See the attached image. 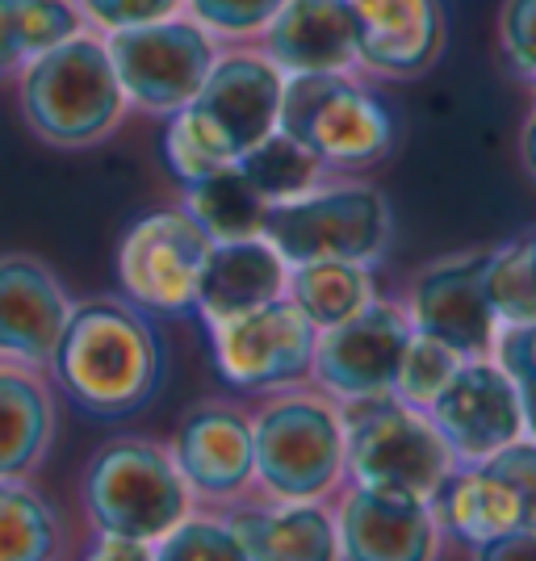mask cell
Instances as JSON below:
<instances>
[{
    "instance_id": "9a60e30c",
    "label": "cell",
    "mask_w": 536,
    "mask_h": 561,
    "mask_svg": "<svg viewBox=\"0 0 536 561\" xmlns=\"http://www.w3.org/2000/svg\"><path fill=\"white\" fill-rule=\"evenodd\" d=\"M340 558L352 561H427L441 540V515L432 499L381 486H356L335 515Z\"/></svg>"
},
{
    "instance_id": "ac0fdd59",
    "label": "cell",
    "mask_w": 536,
    "mask_h": 561,
    "mask_svg": "<svg viewBox=\"0 0 536 561\" xmlns=\"http://www.w3.org/2000/svg\"><path fill=\"white\" fill-rule=\"evenodd\" d=\"M361 68L415 80L444 50V0H349Z\"/></svg>"
},
{
    "instance_id": "2e32d148",
    "label": "cell",
    "mask_w": 536,
    "mask_h": 561,
    "mask_svg": "<svg viewBox=\"0 0 536 561\" xmlns=\"http://www.w3.org/2000/svg\"><path fill=\"white\" fill-rule=\"evenodd\" d=\"M68 289L34 256H0V360L50 369L71 314Z\"/></svg>"
},
{
    "instance_id": "30bf717a",
    "label": "cell",
    "mask_w": 536,
    "mask_h": 561,
    "mask_svg": "<svg viewBox=\"0 0 536 561\" xmlns=\"http://www.w3.org/2000/svg\"><path fill=\"white\" fill-rule=\"evenodd\" d=\"M315 340H319V328L294 306V298H277L248 314L210 323L218 377L248 394L298 386L310 374Z\"/></svg>"
},
{
    "instance_id": "3957f363",
    "label": "cell",
    "mask_w": 536,
    "mask_h": 561,
    "mask_svg": "<svg viewBox=\"0 0 536 561\" xmlns=\"http://www.w3.org/2000/svg\"><path fill=\"white\" fill-rule=\"evenodd\" d=\"M260 234L277 248L289 268L310 260H352L374 268L390 248L395 214L381 188L361 181H319L298 197L269 206Z\"/></svg>"
},
{
    "instance_id": "f546056e",
    "label": "cell",
    "mask_w": 536,
    "mask_h": 561,
    "mask_svg": "<svg viewBox=\"0 0 536 561\" xmlns=\"http://www.w3.org/2000/svg\"><path fill=\"white\" fill-rule=\"evenodd\" d=\"M163 160L172 168V176L189 185V181H202L210 172L235 164V156L214 139V130L193 114V110H176L168 114V130H163Z\"/></svg>"
},
{
    "instance_id": "d6a6232c",
    "label": "cell",
    "mask_w": 536,
    "mask_h": 561,
    "mask_svg": "<svg viewBox=\"0 0 536 561\" xmlns=\"http://www.w3.org/2000/svg\"><path fill=\"white\" fill-rule=\"evenodd\" d=\"M285 0H185L189 18L218 38H252L277 18Z\"/></svg>"
},
{
    "instance_id": "ba28073f",
    "label": "cell",
    "mask_w": 536,
    "mask_h": 561,
    "mask_svg": "<svg viewBox=\"0 0 536 561\" xmlns=\"http://www.w3.org/2000/svg\"><path fill=\"white\" fill-rule=\"evenodd\" d=\"M105 50L114 59L126 105L163 117L185 110L218 59L210 30H202L193 18H160L110 30Z\"/></svg>"
},
{
    "instance_id": "6da1fadb",
    "label": "cell",
    "mask_w": 536,
    "mask_h": 561,
    "mask_svg": "<svg viewBox=\"0 0 536 561\" xmlns=\"http://www.w3.org/2000/svg\"><path fill=\"white\" fill-rule=\"evenodd\" d=\"M50 374L76 411L101 423L130 420L156 402L163 386L160 335L135 302H76L50 356Z\"/></svg>"
},
{
    "instance_id": "836d02e7",
    "label": "cell",
    "mask_w": 536,
    "mask_h": 561,
    "mask_svg": "<svg viewBox=\"0 0 536 561\" xmlns=\"http://www.w3.org/2000/svg\"><path fill=\"white\" fill-rule=\"evenodd\" d=\"M499 365L512 377L515 394H520V411H524V432L536 440V323L524 328L499 331Z\"/></svg>"
},
{
    "instance_id": "9c48e42d",
    "label": "cell",
    "mask_w": 536,
    "mask_h": 561,
    "mask_svg": "<svg viewBox=\"0 0 536 561\" xmlns=\"http://www.w3.org/2000/svg\"><path fill=\"white\" fill-rule=\"evenodd\" d=\"M210 248L214 239L189 218L185 206L142 214L117 248V280L139 310L189 319L197 314V285Z\"/></svg>"
},
{
    "instance_id": "5bb4252c",
    "label": "cell",
    "mask_w": 536,
    "mask_h": 561,
    "mask_svg": "<svg viewBox=\"0 0 536 561\" xmlns=\"http://www.w3.org/2000/svg\"><path fill=\"white\" fill-rule=\"evenodd\" d=\"M285 71L260 50H227L214 59L206 84L189 101V110L214 130V139L235 160L277 130Z\"/></svg>"
},
{
    "instance_id": "cb8c5ba5",
    "label": "cell",
    "mask_w": 536,
    "mask_h": 561,
    "mask_svg": "<svg viewBox=\"0 0 536 561\" xmlns=\"http://www.w3.org/2000/svg\"><path fill=\"white\" fill-rule=\"evenodd\" d=\"M285 298L303 310L315 328H335L349 314L365 310L374 302V277L369 264H352V260H310V264H294L289 280H285Z\"/></svg>"
},
{
    "instance_id": "603a6c76",
    "label": "cell",
    "mask_w": 536,
    "mask_h": 561,
    "mask_svg": "<svg viewBox=\"0 0 536 561\" xmlns=\"http://www.w3.org/2000/svg\"><path fill=\"white\" fill-rule=\"evenodd\" d=\"M55 440V402L43 377L0 360V478H25Z\"/></svg>"
},
{
    "instance_id": "8992f818",
    "label": "cell",
    "mask_w": 536,
    "mask_h": 561,
    "mask_svg": "<svg viewBox=\"0 0 536 561\" xmlns=\"http://www.w3.org/2000/svg\"><path fill=\"white\" fill-rule=\"evenodd\" d=\"M277 126L306 142L327 168H369L395 147V117L349 71L285 76Z\"/></svg>"
},
{
    "instance_id": "ab89813d",
    "label": "cell",
    "mask_w": 536,
    "mask_h": 561,
    "mask_svg": "<svg viewBox=\"0 0 536 561\" xmlns=\"http://www.w3.org/2000/svg\"><path fill=\"white\" fill-rule=\"evenodd\" d=\"M520 151H524V164H528V172L536 176V114L528 117V126H524V142H520Z\"/></svg>"
},
{
    "instance_id": "1f68e13d",
    "label": "cell",
    "mask_w": 536,
    "mask_h": 561,
    "mask_svg": "<svg viewBox=\"0 0 536 561\" xmlns=\"http://www.w3.org/2000/svg\"><path fill=\"white\" fill-rule=\"evenodd\" d=\"M156 558L160 561H239L243 549L235 540L227 519L214 515H185L172 533L156 540Z\"/></svg>"
},
{
    "instance_id": "83f0119b",
    "label": "cell",
    "mask_w": 536,
    "mask_h": 561,
    "mask_svg": "<svg viewBox=\"0 0 536 561\" xmlns=\"http://www.w3.org/2000/svg\"><path fill=\"white\" fill-rule=\"evenodd\" d=\"M59 549V524L43 494L0 478V561H47Z\"/></svg>"
},
{
    "instance_id": "4fadbf2b",
    "label": "cell",
    "mask_w": 536,
    "mask_h": 561,
    "mask_svg": "<svg viewBox=\"0 0 536 561\" xmlns=\"http://www.w3.org/2000/svg\"><path fill=\"white\" fill-rule=\"evenodd\" d=\"M487 256L466 252L427 264L411 285V328L461 356H490L499 344V319L487 294Z\"/></svg>"
},
{
    "instance_id": "7402d4cb",
    "label": "cell",
    "mask_w": 536,
    "mask_h": 561,
    "mask_svg": "<svg viewBox=\"0 0 536 561\" xmlns=\"http://www.w3.org/2000/svg\"><path fill=\"white\" fill-rule=\"evenodd\" d=\"M243 558L252 561H331L340 558L335 519L310 503H285V507H248L227 515Z\"/></svg>"
},
{
    "instance_id": "f1b7e54d",
    "label": "cell",
    "mask_w": 536,
    "mask_h": 561,
    "mask_svg": "<svg viewBox=\"0 0 536 561\" xmlns=\"http://www.w3.org/2000/svg\"><path fill=\"white\" fill-rule=\"evenodd\" d=\"M487 294L499 328L536 323V234L512 239L487 256Z\"/></svg>"
},
{
    "instance_id": "484cf974",
    "label": "cell",
    "mask_w": 536,
    "mask_h": 561,
    "mask_svg": "<svg viewBox=\"0 0 536 561\" xmlns=\"http://www.w3.org/2000/svg\"><path fill=\"white\" fill-rule=\"evenodd\" d=\"M71 34H80V9L71 0H0V76L22 71Z\"/></svg>"
},
{
    "instance_id": "5b68a950",
    "label": "cell",
    "mask_w": 536,
    "mask_h": 561,
    "mask_svg": "<svg viewBox=\"0 0 536 561\" xmlns=\"http://www.w3.org/2000/svg\"><path fill=\"white\" fill-rule=\"evenodd\" d=\"M256 482L277 503H310L327 499L344 478L349 436H344V411L323 394H289L273 398L256 420Z\"/></svg>"
},
{
    "instance_id": "277c9868",
    "label": "cell",
    "mask_w": 536,
    "mask_h": 561,
    "mask_svg": "<svg viewBox=\"0 0 536 561\" xmlns=\"http://www.w3.org/2000/svg\"><path fill=\"white\" fill-rule=\"evenodd\" d=\"M340 411L349 436L344 473L356 486L436 499L444 478L457 469V457L444 445L441 427L420 407H407L395 394H377L344 402Z\"/></svg>"
},
{
    "instance_id": "8fae6325",
    "label": "cell",
    "mask_w": 536,
    "mask_h": 561,
    "mask_svg": "<svg viewBox=\"0 0 536 561\" xmlns=\"http://www.w3.org/2000/svg\"><path fill=\"white\" fill-rule=\"evenodd\" d=\"M411 335H415L411 314L374 298L344 323L319 331L310 377L340 402L395 394L398 365H402Z\"/></svg>"
},
{
    "instance_id": "d4e9b609",
    "label": "cell",
    "mask_w": 536,
    "mask_h": 561,
    "mask_svg": "<svg viewBox=\"0 0 536 561\" xmlns=\"http://www.w3.org/2000/svg\"><path fill=\"white\" fill-rule=\"evenodd\" d=\"M185 214L202 231L210 234L214 243H223V239L260 234L264 214H269V202H264L256 188H252V181L239 172V164H231V168H223V172L202 176V181H189Z\"/></svg>"
},
{
    "instance_id": "44dd1931",
    "label": "cell",
    "mask_w": 536,
    "mask_h": 561,
    "mask_svg": "<svg viewBox=\"0 0 536 561\" xmlns=\"http://www.w3.org/2000/svg\"><path fill=\"white\" fill-rule=\"evenodd\" d=\"M432 507L441 515V524L457 540H466L474 549H482L490 540L508 537L515 528H524V507L512 482L487 461H474L466 469H453L436 491Z\"/></svg>"
},
{
    "instance_id": "4316f807",
    "label": "cell",
    "mask_w": 536,
    "mask_h": 561,
    "mask_svg": "<svg viewBox=\"0 0 536 561\" xmlns=\"http://www.w3.org/2000/svg\"><path fill=\"white\" fill-rule=\"evenodd\" d=\"M235 164H239V172L252 181V188H256L269 206L289 202V197H298L306 188H315L327 172L323 160H319L306 142H298L294 135H285L281 126L273 135H264L256 147H248Z\"/></svg>"
},
{
    "instance_id": "74e56055",
    "label": "cell",
    "mask_w": 536,
    "mask_h": 561,
    "mask_svg": "<svg viewBox=\"0 0 536 561\" xmlns=\"http://www.w3.org/2000/svg\"><path fill=\"white\" fill-rule=\"evenodd\" d=\"M89 558L101 561H135V558H156V545L135 537H122V533H101L96 528V545L89 549Z\"/></svg>"
},
{
    "instance_id": "8d00e7d4",
    "label": "cell",
    "mask_w": 536,
    "mask_h": 561,
    "mask_svg": "<svg viewBox=\"0 0 536 561\" xmlns=\"http://www.w3.org/2000/svg\"><path fill=\"white\" fill-rule=\"evenodd\" d=\"M96 25L105 30H122V25L160 22V18H176L185 0H76Z\"/></svg>"
},
{
    "instance_id": "52a82bcc",
    "label": "cell",
    "mask_w": 536,
    "mask_h": 561,
    "mask_svg": "<svg viewBox=\"0 0 536 561\" xmlns=\"http://www.w3.org/2000/svg\"><path fill=\"white\" fill-rule=\"evenodd\" d=\"M189 482L172 453L151 440H114L84 473V512L101 533L156 545L189 515Z\"/></svg>"
},
{
    "instance_id": "d590c367",
    "label": "cell",
    "mask_w": 536,
    "mask_h": 561,
    "mask_svg": "<svg viewBox=\"0 0 536 561\" xmlns=\"http://www.w3.org/2000/svg\"><path fill=\"white\" fill-rule=\"evenodd\" d=\"M487 466H494L512 482V491L520 494V507H524V528H536V440L503 445L494 457H487Z\"/></svg>"
},
{
    "instance_id": "7c38bea8",
    "label": "cell",
    "mask_w": 536,
    "mask_h": 561,
    "mask_svg": "<svg viewBox=\"0 0 536 561\" xmlns=\"http://www.w3.org/2000/svg\"><path fill=\"white\" fill-rule=\"evenodd\" d=\"M432 423L441 427L444 445L453 448L457 466L487 461L503 445L524 436V411L512 377L490 356H469L441 398L427 407Z\"/></svg>"
},
{
    "instance_id": "4dcf8cb0",
    "label": "cell",
    "mask_w": 536,
    "mask_h": 561,
    "mask_svg": "<svg viewBox=\"0 0 536 561\" xmlns=\"http://www.w3.org/2000/svg\"><path fill=\"white\" fill-rule=\"evenodd\" d=\"M461 360H469V356H461L457 348H448V344H441V340H432V335L415 331L411 344H407V352H402V365H398L395 398L398 402H407V407L427 411V407L441 398L444 386L453 381V374L461 369Z\"/></svg>"
},
{
    "instance_id": "f35d334b",
    "label": "cell",
    "mask_w": 536,
    "mask_h": 561,
    "mask_svg": "<svg viewBox=\"0 0 536 561\" xmlns=\"http://www.w3.org/2000/svg\"><path fill=\"white\" fill-rule=\"evenodd\" d=\"M478 558L490 561H536V528H515L508 537L490 540L478 549Z\"/></svg>"
},
{
    "instance_id": "7a4b0ae2",
    "label": "cell",
    "mask_w": 536,
    "mask_h": 561,
    "mask_svg": "<svg viewBox=\"0 0 536 561\" xmlns=\"http://www.w3.org/2000/svg\"><path fill=\"white\" fill-rule=\"evenodd\" d=\"M18 96L30 130L50 147L71 151L110 139L126 110L110 50L84 30L30 59L18 76Z\"/></svg>"
},
{
    "instance_id": "e575fe53",
    "label": "cell",
    "mask_w": 536,
    "mask_h": 561,
    "mask_svg": "<svg viewBox=\"0 0 536 561\" xmlns=\"http://www.w3.org/2000/svg\"><path fill=\"white\" fill-rule=\"evenodd\" d=\"M503 55L524 80H536V0H508L499 18Z\"/></svg>"
},
{
    "instance_id": "d6986e66",
    "label": "cell",
    "mask_w": 536,
    "mask_h": 561,
    "mask_svg": "<svg viewBox=\"0 0 536 561\" xmlns=\"http://www.w3.org/2000/svg\"><path fill=\"white\" fill-rule=\"evenodd\" d=\"M260 38L264 55L285 76L361 68L349 0H285L277 18L260 30Z\"/></svg>"
},
{
    "instance_id": "ffe728a7",
    "label": "cell",
    "mask_w": 536,
    "mask_h": 561,
    "mask_svg": "<svg viewBox=\"0 0 536 561\" xmlns=\"http://www.w3.org/2000/svg\"><path fill=\"white\" fill-rule=\"evenodd\" d=\"M285 280H289V264L264 234L223 239L210 248L202 268L197 319L210 328L218 319H235L264 302H277L285 298Z\"/></svg>"
},
{
    "instance_id": "e0dca14e",
    "label": "cell",
    "mask_w": 536,
    "mask_h": 561,
    "mask_svg": "<svg viewBox=\"0 0 536 561\" xmlns=\"http://www.w3.org/2000/svg\"><path fill=\"white\" fill-rule=\"evenodd\" d=\"M172 461L202 499H235L256 482V440L252 420L223 402H202L176 423Z\"/></svg>"
}]
</instances>
